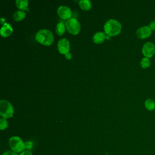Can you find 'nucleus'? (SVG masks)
I'll list each match as a JSON object with an SVG mask.
<instances>
[{"mask_svg": "<svg viewBox=\"0 0 155 155\" xmlns=\"http://www.w3.org/2000/svg\"><path fill=\"white\" fill-rule=\"evenodd\" d=\"M104 29L105 33L109 36L118 35L122 30V25L117 20L110 19L104 24Z\"/></svg>", "mask_w": 155, "mask_h": 155, "instance_id": "nucleus-1", "label": "nucleus"}, {"mask_svg": "<svg viewBox=\"0 0 155 155\" xmlns=\"http://www.w3.org/2000/svg\"><path fill=\"white\" fill-rule=\"evenodd\" d=\"M35 39L42 45L50 46L54 41V36L51 31L41 29L36 33Z\"/></svg>", "mask_w": 155, "mask_h": 155, "instance_id": "nucleus-2", "label": "nucleus"}, {"mask_svg": "<svg viewBox=\"0 0 155 155\" xmlns=\"http://www.w3.org/2000/svg\"><path fill=\"white\" fill-rule=\"evenodd\" d=\"M8 145L11 150L16 153H21L25 150V142L20 137L17 136H12L9 139Z\"/></svg>", "mask_w": 155, "mask_h": 155, "instance_id": "nucleus-3", "label": "nucleus"}, {"mask_svg": "<svg viewBox=\"0 0 155 155\" xmlns=\"http://www.w3.org/2000/svg\"><path fill=\"white\" fill-rule=\"evenodd\" d=\"M14 114V108L10 102L6 100L0 101V115L2 117L8 119L12 117Z\"/></svg>", "mask_w": 155, "mask_h": 155, "instance_id": "nucleus-4", "label": "nucleus"}, {"mask_svg": "<svg viewBox=\"0 0 155 155\" xmlns=\"http://www.w3.org/2000/svg\"><path fill=\"white\" fill-rule=\"evenodd\" d=\"M66 28L68 31L73 35H78L81 30V24L78 20L74 18H71L65 22Z\"/></svg>", "mask_w": 155, "mask_h": 155, "instance_id": "nucleus-5", "label": "nucleus"}, {"mask_svg": "<svg viewBox=\"0 0 155 155\" xmlns=\"http://www.w3.org/2000/svg\"><path fill=\"white\" fill-rule=\"evenodd\" d=\"M142 53L145 57L150 58L155 54V45L151 42H145L142 48Z\"/></svg>", "mask_w": 155, "mask_h": 155, "instance_id": "nucleus-6", "label": "nucleus"}, {"mask_svg": "<svg viewBox=\"0 0 155 155\" xmlns=\"http://www.w3.org/2000/svg\"><path fill=\"white\" fill-rule=\"evenodd\" d=\"M57 47L59 52L62 54L65 55L70 52V42L66 38H62L59 39L58 42Z\"/></svg>", "mask_w": 155, "mask_h": 155, "instance_id": "nucleus-7", "label": "nucleus"}, {"mask_svg": "<svg viewBox=\"0 0 155 155\" xmlns=\"http://www.w3.org/2000/svg\"><path fill=\"white\" fill-rule=\"evenodd\" d=\"M57 13L60 18L64 20H68L70 19L72 15L71 9L67 6L65 5L59 6L57 10Z\"/></svg>", "mask_w": 155, "mask_h": 155, "instance_id": "nucleus-8", "label": "nucleus"}, {"mask_svg": "<svg viewBox=\"0 0 155 155\" xmlns=\"http://www.w3.org/2000/svg\"><path fill=\"white\" fill-rule=\"evenodd\" d=\"M152 30L149 26L144 25L139 28L136 31V35L139 39H145L150 37L151 35Z\"/></svg>", "mask_w": 155, "mask_h": 155, "instance_id": "nucleus-9", "label": "nucleus"}, {"mask_svg": "<svg viewBox=\"0 0 155 155\" xmlns=\"http://www.w3.org/2000/svg\"><path fill=\"white\" fill-rule=\"evenodd\" d=\"M13 30L12 25L8 23L5 22L0 29V34L1 36L6 38L11 35V34L13 33Z\"/></svg>", "mask_w": 155, "mask_h": 155, "instance_id": "nucleus-10", "label": "nucleus"}, {"mask_svg": "<svg viewBox=\"0 0 155 155\" xmlns=\"http://www.w3.org/2000/svg\"><path fill=\"white\" fill-rule=\"evenodd\" d=\"M106 35L104 32L98 31L96 32L93 36V41L97 44H102L105 39Z\"/></svg>", "mask_w": 155, "mask_h": 155, "instance_id": "nucleus-11", "label": "nucleus"}, {"mask_svg": "<svg viewBox=\"0 0 155 155\" xmlns=\"http://www.w3.org/2000/svg\"><path fill=\"white\" fill-rule=\"evenodd\" d=\"M79 5L82 10L88 11L91 8L92 4L89 0H80L79 1Z\"/></svg>", "mask_w": 155, "mask_h": 155, "instance_id": "nucleus-12", "label": "nucleus"}, {"mask_svg": "<svg viewBox=\"0 0 155 155\" xmlns=\"http://www.w3.org/2000/svg\"><path fill=\"white\" fill-rule=\"evenodd\" d=\"M16 5L19 10L24 11L27 10L28 5V1L27 0H16L15 2Z\"/></svg>", "mask_w": 155, "mask_h": 155, "instance_id": "nucleus-13", "label": "nucleus"}, {"mask_svg": "<svg viewBox=\"0 0 155 155\" xmlns=\"http://www.w3.org/2000/svg\"><path fill=\"white\" fill-rule=\"evenodd\" d=\"M25 13L24 11L17 10L13 14V19L15 21H21L23 20L25 17Z\"/></svg>", "mask_w": 155, "mask_h": 155, "instance_id": "nucleus-14", "label": "nucleus"}, {"mask_svg": "<svg viewBox=\"0 0 155 155\" xmlns=\"http://www.w3.org/2000/svg\"><path fill=\"white\" fill-rule=\"evenodd\" d=\"M66 29L67 28L65 24H64V23L62 22H58L56 26V32L59 36L64 35Z\"/></svg>", "mask_w": 155, "mask_h": 155, "instance_id": "nucleus-15", "label": "nucleus"}, {"mask_svg": "<svg viewBox=\"0 0 155 155\" xmlns=\"http://www.w3.org/2000/svg\"><path fill=\"white\" fill-rule=\"evenodd\" d=\"M145 107L146 109L149 111L155 110V101L151 98L146 99L145 101Z\"/></svg>", "mask_w": 155, "mask_h": 155, "instance_id": "nucleus-16", "label": "nucleus"}, {"mask_svg": "<svg viewBox=\"0 0 155 155\" xmlns=\"http://www.w3.org/2000/svg\"><path fill=\"white\" fill-rule=\"evenodd\" d=\"M140 65L142 68H148L151 65V61L150 58L147 57L143 58L140 62Z\"/></svg>", "mask_w": 155, "mask_h": 155, "instance_id": "nucleus-17", "label": "nucleus"}, {"mask_svg": "<svg viewBox=\"0 0 155 155\" xmlns=\"http://www.w3.org/2000/svg\"><path fill=\"white\" fill-rule=\"evenodd\" d=\"M8 127V121L7 119L1 117L0 119V129L1 130H4Z\"/></svg>", "mask_w": 155, "mask_h": 155, "instance_id": "nucleus-18", "label": "nucleus"}, {"mask_svg": "<svg viewBox=\"0 0 155 155\" xmlns=\"http://www.w3.org/2000/svg\"><path fill=\"white\" fill-rule=\"evenodd\" d=\"M25 150L28 151H31L33 147V143L31 141H26L25 142Z\"/></svg>", "mask_w": 155, "mask_h": 155, "instance_id": "nucleus-19", "label": "nucleus"}, {"mask_svg": "<svg viewBox=\"0 0 155 155\" xmlns=\"http://www.w3.org/2000/svg\"><path fill=\"white\" fill-rule=\"evenodd\" d=\"M2 155H19L18 153H16L12 150H8L5 152H4Z\"/></svg>", "mask_w": 155, "mask_h": 155, "instance_id": "nucleus-20", "label": "nucleus"}, {"mask_svg": "<svg viewBox=\"0 0 155 155\" xmlns=\"http://www.w3.org/2000/svg\"><path fill=\"white\" fill-rule=\"evenodd\" d=\"M149 27L150 28V29L153 31V30H155V20H153L152 21L150 24H149Z\"/></svg>", "mask_w": 155, "mask_h": 155, "instance_id": "nucleus-21", "label": "nucleus"}, {"mask_svg": "<svg viewBox=\"0 0 155 155\" xmlns=\"http://www.w3.org/2000/svg\"><path fill=\"white\" fill-rule=\"evenodd\" d=\"M19 155H33V153H31V151H28V150H24L22 153H19Z\"/></svg>", "mask_w": 155, "mask_h": 155, "instance_id": "nucleus-22", "label": "nucleus"}, {"mask_svg": "<svg viewBox=\"0 0 155 155\" xmlns=\"http://www.w3.org/2000/svg\"><path fill=\"white\" fill-rule=\"evenodd\" d=\"M65 58H66V59H68V60H70V59H71V57H72V55H71V53H68L67 54H66L65 55Z\"/></svg>", "mask_w": 155, "mask_h": 155, "instance_id": "nucleus-23", "label": "nucleus"}]
</instances>
